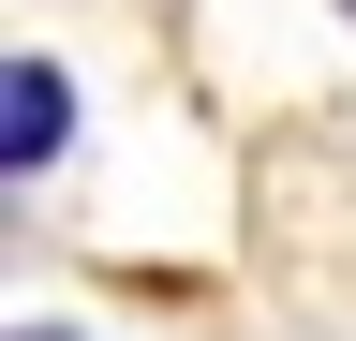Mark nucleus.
<instances>
[{"label":"nucleus","mask_w":356,"mask_h":341,"mask_svg":"<svg viewBox=\"0 0 356 341\" xmlns=\"http://www.w3.org/2000/svg\"><path fill=\"white\" fill-rule=\"evenodd\" d=\"M60 149H74V74L60 60H15L0 74V178H44Z\"/></svg>","instance_id":"1"},{"label":"nucleus","mask_w":356,"mask_h":341,"mask_svg":"<svg viewBox=\"0 0 356 341\" xmlns=\"http://www.w3.org/2000/svg\"><path fill=\"white\" fill-rule=\"evenodd\" d=\"M15 341H74V326H15Z\"/></svg>","instance_id":"2"}]
</instances>
